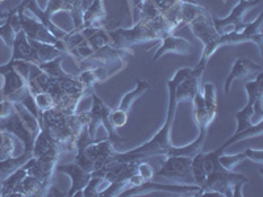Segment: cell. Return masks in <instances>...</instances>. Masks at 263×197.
I'll return each instance as SVG.
<instances>
[{"label":"cell","instance_id":"6da1fadb","mask_svg":"<svg viewBox=\"0 0 263 197\" xmlns=\"http://www.w3.org/2000/svg\"><path fill=\"white\" fill-rule=\"evenodd\" d=\"M192 69L190 67H183L178 70L174 74L173 78L167 81L168 88V108L166 120H164L163 125L149 142L141 145L137 149H133L130 151L120 152L117 151L115 155V162H129V161H146L147 158H154V156H164L166 158V152L173 146L171 144V129H173L174 119L177 113V96H175V90L177 86L185 79L190 75Z\"/></svg>","mask_w":263,"mask_h":197},{"label":"cell","instance_id":"7a4b0ae2","mask_svg":"<svg viewBox=\"0 0 263 197\" xmlns=\"http://www.w3.org/2000/svg\"><path fill=\"white\" fill-rule=\"evenodd\" d=\"M112 45L119 49H132L133 45L149 41H161L158 33L153 29L147 21L140 20L132 28H117L109 32Z\"/></svg>","mask_w":263,"mask_h":197},{"label":"cell","instance_id":"3957f363","mask_svg":"<svg viewBox=\"0 0 263 197\" xmlns=\"http://www.w3.org/2000/svg\"><path fill=\"white\" fill-rule=\"evenodd\" d=\"M262 23L263 15L260 13L253 23H248L243 29L238 32H232L228 34H222L213 42L212 48H211V54H215L216 50L221 46H232L239 45V44H246V42H253L258 46L260 53H263L262 41H263V32H262Z\"/></svg>","mask_w":263,"mask_h":197},{"label":"cell","instance_id":"277c9868","mask_svg":"<svg viewBox=\"0 0 263 197\" xmlns=\"http://www.w3.org/2000/svg\"><path fill=\"white\" fill-rule=\"evenodd\" d=\"M189 27L195 36H196V38H199L200 42H203L204 49L199 63L206 66L211 58H212L211 48H212L213 42L220 37V34L216 32L215 25H213V16L206 9L205 12L200 13L195 20H192L189 24Z\"/></svg>","mask_w":263,"mask_h":197},{"label":"cell","instance_id":"5b68a950","mask_svg":"<svg viewBox=\"0 0 263 197\" xmlns=\"http://www.w3.org/2000/svg\"><path fill=\"white\" fill-rule=\"evenodd\" d=\"M91 97H92V107H91V123L90 125L87 126V130H88V134L90 137L96 138V131H98V128L100 125L104 126L105 131L108 133V138L114 142L115 147L119 146L120 144L125 142L124 138H121V135H119L116 133V129L112 128L111 124H109V120H108V116H109V112H111L112 108L108 107L102 98L99 97L98 93L93 91L91 93Z\"/></svg>","mask_w":263,"mask_h":197},{"label":"cell","instance_id":"8992f818","mask_svg":"<svg viewBox=\"0 0 263 197\" xmlns=\"http://www.w3.org/2000/svg\"><path fill=\"white\" fill-rule=\"evenodd\" d=\"M262 3V0H238V3L233 7V9L230 11L229 15L224 18H218L213 16V25H215L216 32L222 36V34H228L232 32H238V30L243 29L246 27L245 18L246 13L250 9L255 8L257 6Z\"/></svg>","mask_w":263,"mask_h":197},{"label":"cell","instance_id":"52a82bcc","mask_svg":"<svg viewBox=\"0 0 263 197\" xmlns=\"http://www.w3.org/2000/svg\"><path fill=\"white\" fill-rule=\"evenodd\" d=\"M191 163L189 156H166L156 178H164L173 184H195Z\"/></svg>","mask_w":263,"mask_h":197},{"label":"cell","instance_id":"ba28073f","mask_svg":"<svg viewBox=\"0 0 263 197\" xmlns=\"http://www.w3.org/2000/svg\"><path fill=\"white\" fill-rule=\"evenodd\" d=\"M18 17H20L21 28L27 34L28 40L33 41L45 42V44H51V45L57 46L61 51L66 55V46L62 40H58L50 33V30L42 24L41 21L36 16L30 13L28 9L24 11H17Z\"/></svg>","mask_w":263,"mask_h":197},{"label":"cell","instance_id":"9c48e42d","mask_svg":"<svg viewBox=\"0 0 263 197\" xmlns=\"http://www.w3.org/2000/svg\"><path fill=\"white\" fill-rule=\"evenodd\" d=\"M0 75H3L4 78V86L2 88V98L18 102L29 91L27 78L15 69L13 61H9L7 65L0 66Z\"/></svg>","mask_w":263,"mask_h":197},{"label":"cell","instance_id":"30bf717a","mask_svg":"<svg viewBox=\"0 0 263 197\" xmlns=\"http://www.w3.org/2000/svg\"><path fill=\"white\" fill-rule=\"evenodd\" d=\"M237 182H245L246 184L250 183L248 176L242 173H237L234 171H227L220 166L215 171L206 175L205 184L201 189H212V191L221 193L222 196H233V187Z\"/></svg>","mask_w":263,"mask_h":197},{"label":"cell","instance_id":"8fae6325","mask_svg":"<svg viewBox=\"0 0 263 197\" xmlns=\"http://www.w3.org/2000/svg\"><path fill=\"white\" fill-rule=\"evenodd\" d=\"M153 192H168V193L180 194V196H200L201 188L196 184H157L153 182L144 183L140 187L126 189L121 196H140V194H149Z\"/></svg>","mask_w":263,"mask_h":197},{"label":"cell","instance_id":"7c38bea8","mask_svg":"<svg viewBox=\"0 0 263 197\" xmlns=\"http://www.w3.org/2000/svg\"><path fill=\"white\" fill-rule=\"evenodd\" d=\"M79 152H83L87 158H90L93 162L96 171L115 162V155H116L117 150L109 138H104V140L95 141V142L88 145L83 151Z\"/></svg>","mask_w":263,"mask_h":197},{"label":"cell","instance_id":"4fadbf2b","mask_svg":"<svg viewBox=\"0 0 263 197\" xmlns=\"http://www.w3.org/2000/svg\"><path fill=\"white\" fill-rule=\"evenodd\" d=\"M206 66L197 63L194 69L191 70L190 75L185 79H183L177 86L175 90V96H177V103L182 102H192L194 96L199 90H201V78L205 71Z\"/></svg>","mask_w":263,"mask_h":197},{"label":"cell","instance_id":"5bb4252c","mask_svg":"<svg viewBox=\"0 0 263 197\" xmlns=\"http://www.w3.org/2000/svg\"><path fill=\"white\" fill-rule=\"evenodd\" d=\"M263 69L259 63L254 62V61L249 60V58L242 57L234 61L233 67L228 74L227 79H225L224 90L227 95H229L230 88L234 81H239V79H248L253 78L254 79L259 72H262Z\"/></svg>","mask_w":263,"mask_h":197},{"label":"cell","instance_id":"9a60e30c","mask_svg":"<svg viewBox=\"0 0 263 197\" xmlns=\"http://www.w3.org/2000/svg\"><path fill=\"white\" fill-rule=\"evenodd\" d=\"M55 171L69 175L70 179H71V187H70V191L67 192L69 196L83 197L82 191H83L84 187L88 184L91 176H92V173L83 170V168H82L79 164L75 163V162H71V163H65V164H57Z\"/></svg>","mask_w":263,"mask_h":197},{"label":"cell","instance_id":"2e32d148","mask_svg":"<svg viewBox=\"0 0 263 197\" xmlns=\"http://www.w3.org/2000/svg\"><path fill=\"white\" fill-rule=\"evenodd\" d=\"M161 46L153 57V62L162 58L164 54H180V55H190L194 51V46L183 37H178L175 34H170L161 40Z\"/></svg>","mask_w":263,"mask_h":197},{"label":"cell","instance_id":"e0dca14e","mask_svg":"<svg viewBox=\"0 0 263 197\" xmlns=\"http://www.w3.org/2000/svg\"><path fill=\"white\" fill-rule=\"evenodd\" d=\"M0 20H4L3 24L0 25V38L3 40L8 48H12L17 33L23 30L18 13L16 12L15 8L4 11V12H0Z\"/></svg>","mask_w":263,"mask_h":197},{"label":"cell","instance_id":"ac0fdd59","mask_svg":"<svg viewBox=\"0 0 263 197\" xmlns=\"http://www.w3.org/2000/svg\"><path fill=\"white\" fill-rule=\"evenodd\" d=\"M126 55H135V51L132 49H119L115 48L114 45H105L96 50L90 58L105 65H112V63H124Z\"/></svg>","mask_w":263,"mask_h":197},{"label":"cell","instance_id":"d6986e66","mask_svg":"<svg viewBox=\"0 0 263 197\" xmlns=\"http://www.w3.org/2000/svg\"><path fill=\"white\" fill-rule=\"evenodd\" d=\"M11 61H27V62L34 63L36 65V57H34V50L29 44L27 34L24 30L17 33L15 41L12 45V57Z\"/></svg>","mask_w":263,"mask_h":197},{"label":"cell","instance_id":"ffe728a7","mask_svg":"<svg viewBox=\"0 0 263 197\" xmlns=\"http://www.w3.org/2000/svg\"><path fill=\"white\" fill-rule=\"evenodd\" d=\"M192 114H194V120L196 123L199 130H208L211 124L213 123V119L210 116L208 111H206L205 103H204L203 93L201 90L196 92V95L192 98Z\"/></svg>","mask_w":263,"mask_h":197},{"label":"cell","instance_id":"44dd1931","mask_svg":"<svg viewBox=\"0 0 263 197\" xmlns=\"http://www.w3.org/2000/svg\"><path fill=\"white\" fill-rule=\"evenodd\" d=\"M105 17H107V11H105L104 0H93L90 8L87 9V12L84 13L82 28H104L103 21L105 20Z\"/></svg>","mask_w":263,"mask_h":197},{"label":"cell","instance_id":"7402d4cb","mask_svg":"<svg viewBox=\"0 0 263 197\" xmlns=\"http://www.w3.org/2000/svg\"><path fill=\"white\" fill-rule=\"evenodd\" d=\"M46 194L48 192L44 187V183L36 176L27 175L18 185V188L11 193V196H46Z\"/></svg>","mask_w":263,"mask_h":197},{"label":"cell","instance_id":"603a6c76","mask_svg":"<svg viewBox=\"0 0 263 197\" xmlns=\"http://www.w3.org/2000/svg\"><path fill=\"white\" fill-rule=\"evenodd\" d=\"M29 44L32 45L34 50V57H36V65L49 62L58 57H62L65 54L57 48V46L51 45V44H45V42H39L29 40Z\"/></svg>","mask_w":263,"mask_h":197},{"label":"cell","instance_id":"cb8c5ba5","mask_svg":"<svg viewBox=\"0 0 263 197\" xmlns=\"http://www.w3.org/2000/svg\"><path fill=\"white\" fill-rule=\"evenodd\" d=\"M28 175L27 168L24 167V164L21 166L20 168L12 172L9 176H7L6 179L2 180V192H0V196H11L15 189L18 188V185L21 184V182L25 179V176Z\"/></svg>","mask_w":263,"mask_h":197},{"label":"cell","instance_id":"d4e9b609","mask_svg":"<svg viewBox=\"0 0 263 197\" xmlns=\"http://www.w3.org/2000/svg\"><path fill=\"white\" fill-rule=\"evenodd\" d=\"M149 88H150V84L147 83L146 81L138 79V81L136 82L135 90L130 91V92H128V93H125V95L123 96L121 102H120V105L117 108H120V109H123V111L128 112V113H129L132 105L135 104L136 100H137V98H140L141 96L144 95V93L146 92Z\"/></svg>","mask_w":263,"mask_h":197},{"label":"cell","instance_id":"484cf974","mask_svg":"<svg viewBox=\"0 0 263 197\" xmlns=\"http://www.w3.org/2000/svg\"><path fill=\"white\" fill-rule=\"evenodd\" d=\"M204 103H205L206 111L213 120L217 116V88L213 83H204L201 87Z\"/></svg>","mask_w":263,"mask_h":197},{"label":"cell","instance_id":"4316f807","mask_svg":"<svg viewBox=\"0 0 263 197\" xmlns=\"http://www.w3.org/2000/svg\"><path fill=\"white\" fill-rule=\"evenodd\" d=\"M16 146H17V142L12 133L4 129L0 131V161L15 156Z\"/></svg>","mask_w":263,"mask_h":197},{"label":"cell","instance_id":"83f0119b","mask_svg":"<svg viewBox=\"0 0 263 197\" xmlns=\"http://www.w3.org/2000/svg\"><path fill=\"white\" fill-rule=\"evenodd\" d=\"M263 123L260 124H257V125H251L249 126V128L243 129V130L238 131V133H234L232 137L229 138V140L227 141V142H224V144L221 145L222 147H224L225 150L228 149V147L230 146V145H234L237 144V142H239V141L242 140H248V138H258L262 135L263 133V126H262Z\"/></svg>","mask_w":263,"mask_h":197},{"label":"cell","instance_id":"f1b7e54d","mask_svg":"<svg viewBox=\"0 0 263 197\" xmlns=\"http://www.w3.org/2000/svg\"><path fill=\"white\" fill-rule=\"evenodd\" d=\"M29 158H32V155H28V154L23 152L20 156H12V158L0 161V179L3 180L7 176H9L17 168H20Z\"/></svg>","mask_w":263,"mask_h":197},{"label":"cell","instance_id":"f546056e","mask_svg":"<svg viewBox=\"0 0 263 197\" xmlns=\"http://www.w3.org/2000/svg\"><path fill=\"white\" fill-rule=\"evenodd\" d=\"M65 58V55L62 57H58L53 61H49V62L41 63V65H37L42 71L45 72L48 76L50 78H65V76H69V72L63 71L62 69V61Z\"/></svg>","mask_w":263,"mask_h":197},{"label":"cell","instance_id":"4dcf8cb0","mask_svg":"<svg viewBox=\"0 0 263 197\" xmlns=\"http://www.w3.org/2000/svg\"><path fill=\"white\" fill-rule=\"evenodd\" d=\"M87 44L91 46V49L95 53L96 50H99L100 48L105 45H112V40L111 36H109V32L104 29V28H99L98 30L91 34L90 37H87Z\"/></svg>","mask_w":263,"mask_h":197},{"label":"cell","instance_id":"1f68e13d","mask_svg":"<svg viewBox=\"0 0 263 197\" xmlns=\"http://www.w3.org/2000/svg\"><path fill=\"white\" fill-rule=\"evenodd\" d=\"M246 159L245 154L243 152H239V154H234V155H227V154H220L218 155V163L221 164L222 168H225L227 171H234L239 164L242 163Z\"/></svg>","mask_w":263,"mask_h":197},{"label":"cell","instance_id":"d6a6232c","mask_svg":"<svg viewBox=\"0 0 263 197\" xmlns=\"http://www.w3.org/2000/svg\"><path fill=\"white\" fill-rule=\"evenodd\" d=\"M93 0H79L78 6L70 13V17L74 21V28H82L83 24V16L87 12V9L90 8Z\"/></svg>","mask_w":263,"mask_h":197},{"label":"cell","instance_id":"836d02e7","mask_svg":"<svg viewBox=\"0 0 263 197\" xmlns=\"http://www.w3.org/2000/svg\"><path fill=\"white\" fill-rule=\"evenodd\" d=\"M108 120H109V124H111L112 128H123L128 123V112L123 111L120 108H115V109H111V112H109Z\"/></svg>","mask_w":263,"mask_h":197},{"label":"cell","instance_id":"e575fe53","mask_svg":"<svg viewBox=\"0 0 263 197\" xmlns=\"http://www.w3.org/2000/svg\"><path fill=\"white\" fill-rule=\"evenodd\" d=\"M33 97H34V102H36V105L37 108H39L40 113H41V112L49 111V109H53V108L55 107L53 97H51L48 92H44V91H42V92L34 93Z\"/></svg>","mask_w":263,"mask_h":197},{"label":"cell","instance_id":"d590c367","mask_svg":"<svg viewBox=\"0 0 263 197\" xmlns=\"http://www.w3.org/2000/svg\"><path fill=\"white\" fill-rule=\"evenodd\" d=\"M140 12H141L140 20L150 21L153 20V18H156L157 16L161 13V11H159L158 7L154 4L153 0H146V2L144 3V6H142V8H141Z\"/></svg>","mask_w":263,"mask_h":197},{"label":"cell","instance_id":"8d00e7d4","mask_svg":"<svg viewBox=\"0 0 263 197\" xmlns=\"http://www.w3.org/2000/svg\"><path fill=\"white\" fill-rule=\"evenodd\" d=\"M137 173L140 175L141 178H142V179L145 180V183L153 182V180H154V178H156V171H154L153 166L145 161L138 162Z\"/></svg>","mask_w":263,"mask_h":197},{"label":"cell","instance_id":"74e56055","mask_svg":"<svg viewBox=\"0 0 263 197\" xmlns=\"http://www.w3.org/2000/svg\"><path fill=\"white\" fill-rule=\"evenodd\" d=\"M16 113L15 105L12 100L8 98H0V121L9 119L12 114Z\"/></svg>","mask_w":263,"mask_h":197},{"label":"cell","instance_id":"f35d334b","mask_svg":"<svg viewBox=\"0 0 263 197\" xmlns=\"http://www.w3.org/2000/svg\"><path fill=\"white\" fill-rule=\"evenodd\" d=\"M243 154H245L246 159H250V161L255 162L259 166L263 164V151L260 149H246Z\"/></svg>","mask_w":263,"mask_h":197},{"label":"cell","instance_id":"ab89813d","mask_svg":"<svg viewBox=\"0 0 263 197\" xmlns=\"http://www.w3.org/2000/svg\"><path fill=\"white\" fill-rule=\"evenodd\" d=\"M154 4L158 7V9L161 12H164V11H167L170 7H173L174 4L177 3L178 0H153Z\"/></svg>","mask_w":263,"mask_h":197},{"label":"cell","instance_id":"60d3db41","mask_svg":"<svg viewBox=\"0 0 263 197\" xmlns=\"http://www.w3.org/2000/svg\"><path fill=\"white\" fill-rule=\"evenodd\" d=\"M146 0H129V9H130V16L133 17V12H135L136 9L142 8L144 3Z\"/></svg>","mask_w":263,"mask_h":197},{"label":"cell","instance_id":"b9f144b4","mask_svg":"<svg viewBox=\"0 0 263 197\" xmlns=\"http://www.w3.org/2000/svg\"><path fill=\"white\" fill-rule=\"evenodd\" d=\"M0 192H2V179H0Z\"/></svg>","mask_w":263,"mask_h":197},{"label":"cell","instance_id":"7bdbcfd3","mask_svg":"<svg viewBox=\"0 0 263 197\" xmlns=\"http://www.w3.org/2000/svg\"><path fill=\"white\" fill-rule=\"evenodd\" d=\"M0 98H2V90H0Z\"/></svg>","mask_w":263,"mask_h":197},{"label":"cell","instance_id":"ee69618b","mask_svg":"<svg viewBox=\"0 0 263 197\" xmlns=\"http://www.w3.org/2000/svg\"><path fill=\"white\" fill-rule=\"evenodd\" d=\"M3 2H4V0H0V4H2V3H3Z\"/></svg>","mask_w":263,"mask_h":197},{"label":"cell","instance_id":"f6af8a7d","mask_svg":"<svg viewBox=\"0 0 263 197\" xmlns=\"http://www.w3.org/2000/svg\"><path fill=\"white\" fill-rule=\"evenodd\" d=\"M222 2H224V3H227V2H228V0H222Z\"/></svg>","mask_w":263,"mask_h":197},{"label":"cell","instance_id":"bcb514c9","mask_svg":"<svg viewBox=\"0 0 263 197\" xmlns=\"http://www.w3.org/2000/svg\"><path fill=\"white\" fill-rule=\"evenodd\" d=\"M21 2H27V0H21Z\"/></svg>","mask_w":263,"mask_h":197}]
</instances>
